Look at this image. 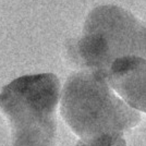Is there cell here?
Listing matches in <instances>:
<instances>
[{
  "instance_id": "obj_1",
  "label": "cell",
  "mask_w": 146,
  "mask_h": 146,
  "mask_svg": "<svg viewBox=\"0 0 146 146\" xmlns=\"http://www.w3.org/2000/svg\"><path fill=\"white\" fill-rule=\"evenodd\" d=\"M107 74L80 70L64 84L61 117L80 140L107 133H124L141 121V115L109 85Z\"/></svg>"
},
{
  "instance_id": "obj_2",
  "label": "cell",
  "mask_w": 146,
  "mask_h": 146,
  "mask_svg": "<svg viewBox=\"0 0 146 146\" xmlns=\"http://www.w3.org/2000/svg\"><path fill=\"white\" fill-rule=\"evenodd\" d=\"M68 55L81 70L108 75L117 59H146V26L121 7L99 6L87 15L82 35L69 46Z\"/></svg>"
},
{
  "instance_id": "obj_3",
  "label": "cell",
  "mask_w": 146,
  "mask_h": 146,
  "mask_svg": "<svg viewBox=\"0 0 146 146\" xmlns=\"http://www.w3.org/2000/svg\"><path fill=\"white\" fill-rule=\"evenodd\" d=\"M60 81L54 73L23 75L0 93V111L11 128L12 146H56Z\"/></svg>"
},
{
  "instance_id": "obj_4",
  "label": "cell",
  "mask_w": 146,
  "mask_h": 146,
  "mask_svg": "<svg viewBox=\"0 0 146 146\" xmlns=\"http://www.w3.org/2000/svg\"><path fill=\"white\" fill-rule=\"evenodd\" d=\"M107 79L111 88L131 108L146 112V59L140 57L117 59Z\"/></svg>"
},
{
  "instance_id": "obj_5",
  "label": "cell",
  "mask_w": 146,
  "mask_h": 146,
  "mask_svg": "<svg viewBox=\"0 0 146 146\" xmlns=\"http://www.w3.org/2000/svg\"><path fill=\"white\" fill-rule=\"evenodd\" d=\"M122 132L107 133L96 137L79 140L75 146H127V141Z\"/></svg>"
}]
</instances>
